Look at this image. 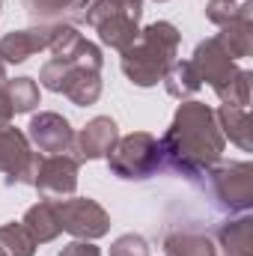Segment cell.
I'll return each instance as SVG.
<instances>
[{"instance_id": "1", "label": "cell", "mask_w": 253, "mask_h": 256, "mask_svg": "<svg viewBox=\"0 0 253 256\" xmlns=\"http://www.w3.org/2000/svg\"><path fill=\"white\" fill-rule=\"evenodd\" d=\"M158 143H161V158L176 173L196 182L220 161L226 137H224L218 116L208 104L182 102L170 128L164 131V137Z\"/></svg>"}, {"instance_id": "2", "label": "cell", "mask_w": 253, "mask_h": 256, "mask_svg": "<svg viewBox=\"0 0 253 256\" xmlns=\"http://www.w3.org/2000/svg\"><path fill=\"white\" fill-rule=\"evenodd\" d=\"M51 60L42 66L39 80L51 92H63L78 108L96 104L102 96V48L84 39L74 27L60 24L51 42Z\"/></svg>"}, {"instance_id": "3", "label": "cell", "mask_w": 253, "mask_h": 256, "mask_svg": "<svg viewBox=\"0 0 253 256\" xmlns=\"http://www.w3.org/2000/svg\"><path fill=\"white\" fill-rule=\"evenodd\" d=\"M179 30L170 21H155L137 33V39L122 51V72L134 86H155L176 63Z\"/></svg>"}, {"instance_id": "4", "label": "cell", "mask_w": 253, "mask_h": 256, "mask_svg": "<svg viewBox=\"0 0 253 256\" xmlns=\"http://www.w3.org/2000/svg\"><path fill=\"white\" fill-rule=\"evenodd\" d=\"M190 63L196 68L200 80L208 84L224 104H232V108L250 104V72L238 68L236 60H230V54L220 48V42L214 36L196 45Z\"/></svg>"}, {"instance_id": "5", "label": "cell", "mask_w": 253, "mask_h": 256, "mask_svg": "<svg viewBox=\"0 0 253 256\" xmlns=\"http://www.w3.org/2000/svg\"><path fill=\"white\" fill-rule=\"evenodd\" d=\"M161 143L149 131H134L128 137H120L116 146L108 152V167L120 179H149L161 170Z\"/></svg>"}, {"instance_id": "6", "label": "cell", "mask_w": 253, "mask_h": 256, "mask_svg": "<svg viewBox=\"0 0 253 256\" xmlns=\"http://www.w3.org/2000/svg\"><path fill=\"white\" fill-rule=\"evenodd\" d=\"M143 9L131 6L126 0H92V6L84 12V21L98 33V39L116 51H126L128 45L137 39Z\"/></svg>"}, {"instance_id": "7", "label": "cell", "mask_w": 253, "mask_h": 256, "mask_svg": "<svg viewBox=\"0 0 253 256\" xmlns=\"http://www.w3.org/2000/svg\"><path fill=\"white\" fill-rule=\"evenodd\" d=\"M206 182L212 188V196L226 212H250L253 206V164L236 161V164H214L206 173Z\"/></svg>"}, {"instance_id": "8", "label": "cell", "mask_w": 253, "mask_h": 256, "mask_svg": "<svg viewBox=\"0 0 253 256\" xmlns=\"http://www.w3.org/2000/svg\"><path fill=\"white\" fill-rule=\"evenodd\" d=\"M54 212L60 218V230L74 236V238H80V242L102 238L110 230V214L90 196L54 200Z\"/></svg>"}, {"instance_id": "9", "label": "cell", "mask_w": 253, "mask_h": 256, "mask_svg": "<svg viewBox=\"0 0 253 256\" xmlns=\"http://www.w3.org/2000/svg\"><path fill=\"white\" fill-rule=\"evenodd\" d=\"M42 152L30 149L24 131L9 122H0V173H6V185H33Z\"/></svg>"}, {"instance_id": "10", "label": "cell", "mask_w": 253, "mask_h": 256, "mask_svg": "<svg viewBox=\"0 0 253 256\" xmlns=\"http://www.w3.org/2000/svg\"><path fill=\"white\" fill-rule=\"evenodd\" d=\"M78 170H80V161L66 155V152L63 155H42L39 167H36L33 188L42 194L45 200L72 196L74 188H78Z\"/></svg>"}, {"instance_id": "11", "label": "cell", "mask_w": 253, "mask_h": 256, "mask_svg": "<svg viewBox=\"0 0 253 256\" xmlns=\"http://www.w3.org/2000/svg\"><path fill=\"white\" fill-rule=\"evenodd\" d=\"M27 140H33V146L42 155H63L74 146V131L68 126V120L60 114H36L27 126Z\"/></svg>"}, {"instance_id": "12", "label": "cell", "mask_w": 253, "mask_h": 256, "mask_svg": "<svg viewBox=\"0 0 253 256\" xmlns=\"http://www.w3.org/2000/svg\"><path fill=\"white\" fill-rule=\"evenodd\" d=\"M60 24H36L30 30H12L0 39V60L3 63H24L33 54L51 48Z\"/></svg>"}, {"instance_id": "13", "label": "cell", "mask_w": 253, "mask_h": 256, "mask_svg": "<svg viewBox=\"0 0 253 256\" xmlns=\"http://www.w3.org/2000/svg\"><path fill=\"white\" fill-rule=\"evenodd\" d=\"M120 131L110 116H96L80 128V134H74V149H78V161H96V158H108V152L116 146Z\"/></svg>"}, {"instance_id": "14", "label": "cell", "mask_w": 253, "mask_h": 256, "mask_svg": "<svg viewBox=\"0 0 253 256\" xmlns=\"http://www.w3.org/2000/svg\"><path fill=\"white\" fill-rule=\"evenodd\" d=\"M90 6H92V0H24V9L36 24L84 21V12Z\"/></svg>"}, {"instance_id": "15", "label": "cell", "mask_w": 253, "mask_h": 256, "mask_svg": "<svg viewBox=\"0 0 253 256\" xmlns=\"http://www.w3.org/2000/svg\"><path fill=\"white\" fill-rule=\"evenodd\" d=\"M218 244L226 256H253V218L242 212V218L218 226Z\"/></svg>"}, {"instance_id": "16", "label": "cell", "mask_w": 253, "mask_h": 256, "mask_svg": "<svg viewBox=\"0 0 253 256\" xmlns=\"http://www.w3.org/2000/svg\"><path fill=\"white\" fill-rule=\"evenodd\" d=\"M24 230L33 236V242L36 244H48V242H54L63 230H60V218H57V212H54V200H42V202H36V206H30L27 212H24Z\"/></svg>"}, {"instance_id": "17", "label": "cell", "mask_w": 253, "mask_h": 256, "mask_svg": "<svg viewBox=\"0 0 253 256\" xmlns=\"http://www.w3.org/2000/svg\"><path fill=\"white\" fill-rule=\"evenodd\" d=\"M218 116V126L224 131V137H230V143H236L238 149L253 152V137H250V114L248 108H232V104H224L220 110H214Z\"/></svg>"}, {"instance_id": "18", "label": "cell", "mask_w": 253, "mask_h": 256, "mask_svg": "<svg viewBox=\"0 0 253 256\" xmlns=\"http://www.w3.org/2000/svg\"><path fill=\"white\" fill-rule=\"evenodd\" d=\"M214 39H218L220 48L230 54V60L250 57V51H253V21H236V24H226V27H220V33H218Z\"/></svg>"}, {"instance_id": "19", "label": "cell", "mask_w": 253, "mask_h": 256, "mask_svg": "<svg viewBox=\"0 0 253 256\" xmlns=\"http://www.w3.org/2000/svg\"><path fill=\"white\" fill-rule=\"evenodd\" d=\"M164 254L167 256H218L214 244L202 232H170L164 238Z\"/></svg>"}, {"instance_id": "20", "label": "cell", "mask_w": 253, "mask_h": 256, "mask_svg": "<svg viewBox=\"0 0 253 256\" xmlns=\"http://www.w3.org/2000/svg\"><path fill=\"white\" fill-rule=\"evenodd\" d=\"M164 86H167V92L173 98H188L202 86V80H200V74H196L190 60H176L170 66V72L164 74Z\"/></svg>"}, {"instance_id": "21", "label": "cell", "mask_w": 253, "mask_h": 256, "mask_svg": "<svg viewBox=\"0 0 253 256\" xmlns=\"http://www.w3.org/2000/svg\"><path fill=\"white\" fill-rule=\"evenodd\" d=\"M206 18L218 27H226L236 21H253V6L250 0H208Z\"/></svg>"}, {"instance_id": "22", "label": "cell", "mask_w": 253, "mask_h": 256, "mask_svg": "<svg viewBox=\"0 0 253 256\" xmlns=\"http://www.w3.org/2000/svg\"><path fill=\"white\" fill-rule=\"evenodd\" d=\"M0 254L3 256H33L36 242L24 230V224H3L0 226Z\"/></svg>"}, {"instance_id": "23", "label": "cell", "mask_w": 253, "mask_h": 256, "mask_svg": "<svg viewBox=\"0 0 253 256\" xmlns=\"http://www.w3.org/2000/svg\"><path fill=\"white\" fill-rule=\"evenodd\" d=\"M6 98H9L12 114H30V110L39 104V86H36L33 78L6 80Z\"/></svg>"}, {"instance_id": "24", "label": "cell", "mask_w": 253, "mask_h": 256, "mask_svg": "<svg viewBox=\"0 0 253 256\" xmlns=\"http://www.w3.org/2000/svg\"><path fill=\"white\" fill-rule=\"evenodd\" d=\"M110 256H149V242L143 236H137V232L120 236L110 244Z\"/></svg>"}, {"instance_id": "25", "label": "cell", "mask_w": 253, "mask_h": 256, "mask_svg": "<svg viewBox=\"0 0 253 256\" xmlns=\"http://www.w3.org/2000/svg\"><path fill=\"white\" fill-rule=\"evenodd\" d=\"M57 256H102V250H98L92 242H80V238H78V242L66 244V248H63Z\"/></svg>"}, {"instance_id": "26", "label": "cell", "mask_w": 253, "mask_h": 256, "mask_svg": "<svg viewBox=\"0 0 253 256\" xmlns=\"http://www.w3.org/2000/svg\"><path fill=\"white\" fill-rule=\"evenodd\" d=\"M6 63L0 60V122H9L15 114H12V108H9V98H6Z\"/></svg>"}, {"instance_id": "27", "label": "cell", "mask_w": 253, "mask_h": 256, "mask_svg": "<svg viewBox=\"0 0 253 256\" xmlns=\"http://www.w3.org/2000/svg\"><path fill=\"white\" fill-rule=\"evenodd\" d=\"M126 3H131V6H137V9H143V0H126Z\"/></svg>"}, {"instance_id": "28", "label": "cell", "mask_w": 253, "mask_h": 256, "mask_svg": "<svg viewBox=\"0 0 253 256\" xmlns=\"http://www.w3.org/2000/svg\"><path fill=\"white\" fill-rule=\"evenodd\" d=\"M158 3H164V0H158Z\"/></svg>"}, {"instance_id": "29", "label": "cell", "mask_w": 253, "mask_h": 256, "mask_svg": "<svg viewBox=\"0 0 253 256\" xmlns=\"http://www.w3.org/2000/svg\"><path fill=\"white\" fill-rule=\"evenodd\" d=\"M0 256H3V254H0Z\"/></svg>"}]
</instances>
